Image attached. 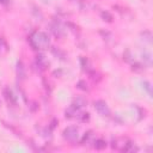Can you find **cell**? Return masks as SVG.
I'll return each mask as SVG.
<instances>
[{
    "label": "cell",
    "instance_id": "obj_1",
    "mask_svg": "<svg viewBox=\"0 0 153 153\" xmlns=\"http://www.w3.org/2000/svg\"><path fill=\"white\" fill-rule=\"evenodd\" d=\"M30 43L33 49H39L42 47H47L49 44V36L45 32H36L31 38Z\"/></svg>",
    "mask_w": 153,
    "mask_h": 153
},
{
    "label": "cell",
    "instance_id": "obj_2",
    "mask_svg": "<svg viewBox=\"0 0 153 153\" xmlns=\"http://www.w3.org/2000/svg\"><path fill=\"white\" fill-rule=\"evenodd\" d=\"M78 133H79L78 127H75V126H69V127L65 128L62 135H63V137H65L66 140H68V141H74V140H76V137H78Z\"/></svg>",
    "mask_w": 153,
    "mask_h": 153
},
{
    "label": "cell",
    "instance_id": "obj_3",
    "mask_svg": "<svg viewBox=\"0 0 153 153\" xmlns=\"http://www.w3.org/2000/svg\"><path fill=\"white\" fill-rule=\"evenodd\" d=\"M93 106H94V109L97 110V112L99 115H102V116H109L110 115L109 106H108V104L104 100H100V99L99 100H96L93 103Z\"/></svg>",
    "mask_w": 153,
    "mask_h": 153
},
{
    "label": "cell",
    "instance_id": "obj_4",
    "mask_svg": "<svg viewBox=\"0 0 153 153\" xmlns=\"http://www.w3.org/2000/svg\"><path fill=\"white\" fill-rule=\"evenodd\" d=\"M4 94H5V98L7 99V102L10 104H16V97L13 96L12 91L10 88H5L4 90Z\"/></svg>",
    "mask_w": 153,
    "mask_h": 153
},
{
    "label": "cell",
    "instance_id": "obj_5",
    "mask_svg": "<svg viewBox=\"0 0 153 153\" xmlns=\"http://www.w3.org/2000/svg\"><path fill=\"white\" fill-rule=\"evenodd\" d=\"M93 147H94L97 151H102V149H104V148L106 147V142H105V140H103V139H97V140L93 142Z\"/></svg>",
    "mask_w": 153,
    "mask_h": 153
},
{
    "label": "cell",
    "instance_id": "obj_6",
    "mask_svg": "<svg viewBox=\"0 0 153 153\" xmlns=\"http://www.w3.org/2000/svg\"><path fill=\"white\" fill-rule=\"evenodd\" d=\"M51 31L54 32V35H55L56 37H61V36L63 35V30H62L61 26L57 25V24H51Z\"/></svg>",
    "mask_w": 153,
    "mask_h": 153
},
{
    "label": "cell",
    "instance_id": "obj_7",
    "mask_svg": "<svg viewBox=\"0 0 153 153\" xmlns=\"http://www.w3.org/2000/svg\"><path fill=\"white\" fill-rule=\"evenodd\" d=\"M17 74H18V76L19 78H24V75H25V73H24V66H23V63L19 61L18 63H17Z\"/></svg>",
    "mask_w": 153,
    "mask_h": 153
},
{
    "label": "cell",
    "instance_id": "obj_8",
    "mask_svg": "<svg viewBox=\"0 0 153 153\" xmlns=\"http://www.w3.org/2000/svg\"><path fill=\"white\" fill-rule=\"evenodd\" d=\"M142 87L147 91V93H148L149 96H152V86H151V82H148V81H142Z\"/></svg>",
    "mask_w": 153,
    "mask_h": 153
},
{
    "label": "cell",
    "instance_id": "obj_9",
    "mask_svg": "<svg viewBox=\"0 0 153 153\" xmlns=\"http://www.w3.org/2000/svg\"><path fill=\"white\" fill-rule=\"evenodd\" d=\"M85 103H86V102H85V100H84L82 98H76V99L74 100V103H73V104H75V105H78L79 108H82V106L85 105Z\"/></svg>",
    "mask_w": 153,
    "mask_h": 153
},
{
    "label": "cell",
    "instance_id": "obj_10",
    "mask_svg": "<svg viewBox=\"0 0 153 153\" xmlns=\"http://www.w3.org/2000/svg\"><path fill=\"white\" fill-rule=\"evenodd\" d=\"M2 45H7V44H6V42H5L2 38H0V54L7 51V49H6V48H2Z\"/></svg>",
    "mask_w": 153,
    "mask_h": 153
},
{
    "label": "cell",
    "instance_id": "obj_11",
    "mask_svg": "<svg viewBox=\"0 0 153 153\" xmlns=\"http://www.w3.org/2000/svg\"><path fill=\"white\" fill-rule=\"evenodd\" d=\"M78 87H79V88H81V90H85V91L87 90V85H86L84 81H79V84H78Z\"/></svg>",
    "mask_w": 153,
    "mask_h": 153
},
{
    "label": "cell",
    "instance_id": "obj_12",
    "mask_svg": "<svg viewBox=\"0 0 153 153\" xmlns=\"http://www.w3.org/2000/svg\"><path fill=\"white\" fill-rule=\"evenodd\" d=\"M102 17H103V18H105V17H106V18H108L106 20H108V22H111V16H110L108 12H103V13H102Z\"/></svg>",
    "mask_w": 153,
    "mask_h": 153
},
{
    "label": "cell",
    "instance_id": "obj_13",
    "mask_svg": "<svg viewBox=\"0 0 153 153\" xmlns=\"http://www.w3.org/2000/svg\"><path fill=\"white\" fill-rule=\"evenodd\" d=\"M0 2H1V4H4V5H6V4L8 2V0H0Z\"/></svg>",
    "mask_w": 153,
    "mask_h": 153
}]
</instances>
